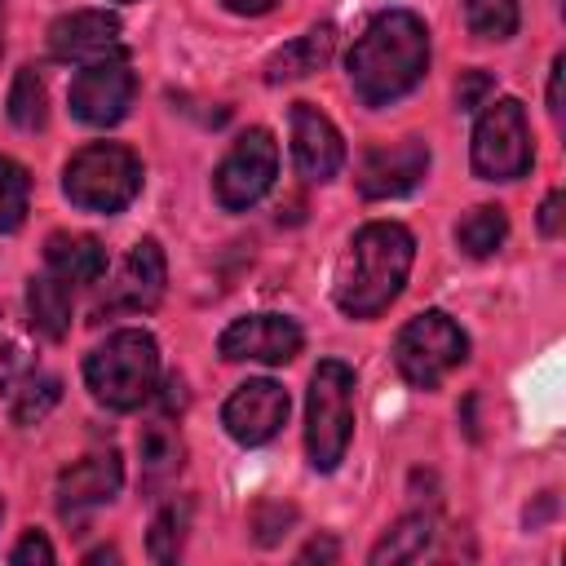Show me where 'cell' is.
Instances as JSON below:
<instances>
[{
  "instance_id": "cell-4",
  "label": "cell",
  "mask_w": 566,
  "mask_h": 566,
  "mask_svg": "<svg viewBox=\"0 0 566 566\" xmlns=\"http://www.w3.org/2000/svg\"><path fill=\"white\" fill-rule=\"evenodd\" d=\"M62 195L80 212L115 217L142 195V159L119 142H88L66 159Z\"/></svg>"
},
{
  "instance_id": "cell-36",
  "label": "cell",
  "mask_w": 566,
  "mask_h": 566,
  "mask_svg": "<svg viewBox=\"0 0 566 566\" xmlns=\"http://www.w3.org/2000/svg\"><path fill=\"white\" fill-rule=\"evenodd\" d=\"M84 562H119V553H115V548H97V553H88Z\"/></svg>"
},
{
  "instance_id": "cell-1",
  "label": "cell",
  "mask_w": 566,
  "mask_h": 566,
  "mask_svg": "<svg viewBox=\"0 0 566 566\" xmlns=\"http://www.w3.org/2000/svg\"><path fill=\"white\" fill-rule=\"evenodd\" d=\"M349 84L363 106L380 111L407 97L429 71V27L411 9L376 13L345 57Z\"/></svg>"
},
{
  "instance_id": "cell-18",
  "label": "cell",
  "mask_w": 566,
  "mask_h": 566,
  "mask_svg": "<svg viewBox=\"0 0 566 566\" xmlns=\"http://www.w3.org/2000/svg\"><path fill=\"white\" fill-rule=\"evenodd\" d=\"M44 270L53 279H62L71 292L75 287H88L106 274V248L93 239V234H71V230H57L49 234L44 243Z\"/></svg>"
},
{
  "instance_id": "cell-29",
  "label": "cell",
  "mask_w": 566,
  "mask_h": 566,
  "mask_svg": "<svg viewBox=\"0 0 566 566\" xmlns=\"http://www.w3.org/2000/svg\"><path fill=\"white\" fill-rule=\"evenodd\" d=\"M491 93H495L491 71H460V80H455V106L460 111H482Z\"/></svg>"
},
{
  "instance_id": "cell-17",
  "label": "cell",
  "mask_w": 566,
  "mask_h": 566,
  "mask_svg": "<svg viewBox=\"0 0 566 566\" xmlns=\"http://www.w3.org/2000/svg\"><path fill=\"white\" fill-rule=\"evenodd\" d=\"M336 53V27L332 22H318L301 35H292L287 44H279L270 57H265V84H292V80H305L314 71H323Z\"/></svg>"
},
{
  "instance_id": "cell-7",
  "label": "cell",
  "mask_w": 566,
  "mask_h": 566,
  "mask_svg": "<svg viewBox=\"0 0 566 566\" xmlns=\"http://www.w3.org/2000/svg\"><path fill=\"white\" fill-rule=\"evenodd\" d=\"M469 164L482 181H517L531 172L535 150H531L526 106L517 97H495L482 106V115L473 124Z\"/></svg>"
},
{
  "instance_id": "cell-10",
  "label": "cell",
  "mask_w": 566,
  "mask_h": 566,
  "mask_svg": "<svg viewBox=\"0 0 566 566\" xmlns=\"http://www.w3.org/2000/svg\"><path fill=\"white\" fill-rule=\"evenodd\" d=\"M305 345V332L287 314H243L217 336V354L226 363H292Z\"/></svg>"
},
{
  "instance_id": "cell-34",
  "label": "cell",
  "mask_w": 566,
  "mask_h": 566,
  "mask_svg": "<svg viewBox=\"0 0 566 566\" xmlns=\"http://www.w3.org/2000/svg\"><path fill=\"white\" fill-rule=\"evenodd\" d=\"M336 539H310L305 548H301V562H336Z\"/></svg>"
},
{
  "instance_id": "cell-5",
  "label": "cell",
  "mask_w": 566,
  "mask_h": 566,
  "mask_svg": "<svg viewBox=\"0 0 566 566\" xmlns=\"http://www.w3.org/2000/svg\"><path fill=\"white\" fill-rule=\"evenodd\" d=\"M354 438V367L323 358L305 389V455L314 473H332Z\"/></svg>"
},
{
  "instance_id": "cell-19",
  "label": "cell",
  "mask_w": 566,
  "mask_h": 566,
  "mask_svg": "<svg viewBox=\"0 0 566 566\" xmlns=\"http://www.w3.org/2000/svg\"><path fill=\"white\" fill-rule=\"evenodd\" d=\"M181 460H186V447H181V433L172 429V420H150V424L142 429V438H137L142 491H146V495H159L168 482H177Z\"/></svg>"
},
{
  "instance_id": "cell-27",
  "label": "cell",
  "mask_w": 566,
  "mask_h": 566,
  "mask_svg": "<svg viewBox=\"0 0 566 566\" xmlns=\"http://www.w3.org/2000/svg\"><path fill=\"white\" fill-rule=\"evenodd\" d=\"M27 208H31V177L18 159L0 155V234L18 230L27 221Z\"/></svg>"
},
{
  "instance_id": "cell-32",
  "label": "cell",
  "mask_w": 566,
  "mask_h": 566,
  "mask_svg": "<svg viewBox=\"0 0 566 566\" xmlns=\"http://www.w3.org/2000/svg\"><path fill=\"white\" fill-rule=\"evenodd\" d=\"M562 203H566L562 190H548L544 195V203H539V234L544 239H557L562 234Z\"/></svg>"
},
{
  "instance_id": "cell-26",
  "label": "cell",
  "mask_w": 566,
  "mask_h": 566,
  "mask_svg": "<svg viewBox=\"0 0 566 566\" xmlns=\"http://www.w3.org/2000/svg\"><path fill=\"white\" fill-rule=\"evenodd\" d=\"M464 22L478 40H513L517 35V0H464Z\"/></svg>"
},
{
  "instance_id": "cell-13",
  "label": "cell",
  "mask_w": 566,
  "mask_h": 566,
  "mask_svg": "<svg viewBox=\"0 0 566 566\" xmlns=\"http://www.w3.org/2000/svg\"><path fill=\"white\" fill-rule=\"evenodd\" d=\"M164 283H168V261H164V248L155 239H137L128 248V256L119 261V274L106 292V301L97 305V314H146L159 305L164 296Z\"/></svg>"
},
{
  "instance_id": "cell-24",
  "label": "cell",
  "mask_w": 566,
  "mask_h": 566,
  "mask_svg": "<svg viewBox=\"0 0 566 566\" xmlns=\"http://www.w3.org/2000/svg\"><path fill=\"white\" fill-rule=\"evenodd\" d=\"M4 115H9V124L22 128V133L44 128V119H49V93H44V80L35 75V66H22V71L13 75L9 97H4Z\"/></svg>"
},
{
  "instance_id": "cell-6",
  "label": "cell",
  "mask_w": 566,
  "mask_h": 566,
  "mask_svg": "<svg viewBox=\"0 0 566 566\" xmlns=\"http://www.w3.org/2000/svg\"><path fill=\"white\" fill-rule=\"evenodd\" d=\"M464 358H469V336L442 310H424L407 318L402 332L394 336V367L416 389H438Z\"/></svg>"
},
{
  "instance_id": "cell-28",
  "label": "cell",
  "mask_w": 566,
  "mask_h": 566,
  "mask_svg": "<svg viewBox=\"0 0 566 566\" xmlns=\"http://www.w3.org/2000/svg\"><path fill=\"white\" fill-rule=\"evenodd\" d=\"M292 517H296L292 504H261V509L252 513V539H256V544H279V535H287Z\"/></svg>"
},
{
  "instance_id": "cell-11",
  "label": "cell",
  "mask_w": 566,
  "mask_h": 566,
  "mask_svg": "<svg viewBox=\"0 0 566 566\" xmlns=\"http://www.w3.org/2000/svg\"><path fill=\"white\" fill-rule=\"evenodd\" d=\"M429 172V142L402 137L389 146H371L358 164V195L363 199H402Z\"/></svg>"
},
{
  "instance_id": "cell-8",
  "label": "cell",
  "mask_w": 566,
  "mask_h": 566,
  "mask_svg": "<svg viewBox=\"0 0 566 566\" xmlns=\"http://www.w3.org/2000/svg\"><path fill=\"white\" fill-rule=\"evenodd\" d=\"M279 177V142L270 128H248L234 137L226 159L212 172V195L226 212H248Z\"/></svg>"
},
{
  "instance_id": "cell-2",
  "label": "cell",
  "mask_w": 566,
  "mask_h": 566,
  "mask_svg": "<svg viewBox=\"0 0 566 566\" xmlns=\"http://www.w3.org/2000/svg\"><path fill=\"white\" fill-rule=\"evenodd\" d=\"M411 261H416V239H411L407 226H398V221H367L349 239V252L340 261L336 310L345 318H376L380 310H389L402 296Z\"/></svg>"
},
{
  "instance_id": "cell-38",
  "label": "cell",
  "mask_w": 566,
  "mask_h": 566,
  "mask_svg": "<svg viewBox=\"0 0 566 566\" xmlns=\"http://www.w3.org/2000/svg\"><path fill=\"white\" fill-rule=\"evenodd\" d=\"M0 513H4V504H0Z\"/></svg>"
},
{
  "instance_id": "cell-35",
  "label": "cell",
  "mask_w": 566,
  "mask_h": 566,
  "mask_svg": "<svg viewBox=\"0 0 566 566\" xmlns=\"http://www.w3.org/2000/svg\"><path fill=\"white\" fill-rule=\"evenodd\" d=\"M230 13H239V18H261V13H270L279 0H221Z\"/></svg>"
},
{
  "instance_id": "cell-23",
  "label": "cell",
  "mask_w": 566,
  "mask_h": 566,
  "mask_svg": "<svg viewBox=\"0 0 566 566\" xmlns=\"http://www.w3.org/2000/svg\"><path fill=\"white\" fill-rule=\"evenodd\" d=\"M509 239V212L500 203H478L455 221V243L464 256H491Z\"/></svg>"
},
{
  "instance_id": "cell-9",
  "label": "cell",
  "mask_w": 566,
  "mask_h": 566,
  "mask_svg": "<svg viewBox=\"0 0 566 566\" xmlns=\"http://www.w3.org/2000/svg\"><path fill=\"white\" fill-rule=\"evenodd\" d=\"M133 93H137V75L128 66V57L115 49V53L93 57V62H84L75 71L71 93H66V106L88 128H115L128 115Z\"/></svg>"
},
{
  "instance_id": "cell-16",
  "label": "cell",
  "mask_w": 566,
  "mask_h": 566,
  "mask_svg": "<svg viewBox=\"0 0 566 566\" xmlns=\"http://www.w3.org/2000/svg\"><path fill=\"white\" fill-rule=\"evenodd\" d=\"M119 49V18L106 9H75L53 18L49 27V53L57 62H93Z\"/></svg>"
},
{
  "instance_id": "cell-39",
  "label": "cell",
  "mask_w": 566,
  "mask_h": 566,
  "mask_svg": "<svg viewBox=\"0 0 566 566\" xmlns=\"http://www.w3.org/2000/svg\"><path fill=\"white\" fill-rule=\"evenodd\" d=\"M119 4H128V0H119Z\"/></svg>"
},
{
  "instance_id": "cell-30",
  "label": "cell",
  "mask_w": 566,
  "mask_h": 566,
  "mask_svg": "<svg viewBox=\"0 0 566 566\" xmlns=\"http://www.w3.org/2000/svg\"><path fill=\"white\" fill-rule=\"evenodd\" d=\"M22 367H31V354H27V340L0 318V380L18 376Z\"/></svg>"
},
{
  "instance_id": "cell-12",
  "label": "cell",
  "mask_w": 566,
  "mask_h": 566,
  "mask_svg": "<svg viewBox=\"0 0 566 566\" xmlns=\"http://www.w3.org/2000/svg\"><path fill=\"white\" fill-rule=\"evenodd\" d=\"M119 486H124V460H119L115 451H93V455L66 464V469L57 473L53 500H57L62 522L75 526V522H84L93 509L111 504Z\"/></svg>"
},
{
  "instance_id": "cell-14",
  "label": "cell",
  "mask_w": 566,
  "mask_h": 566,
  "mask_svg": "<svg viewBox=\"0 0 566 566\" xmlns=\"http://www.w3.org/2000/svg\"><path fill=\"white\" fill-rule=\"evenodd\" d=\"M287 420V389L274 380H243L226 407H221V424L239 447H261L270 442Z\"/></svg>"
},
{
  "instance_id": "cell-25",
  "label": "cell",
  "mask_w": 566,
  "mask_h": 566,
  "mask_svg": "<svg viewBox=\"0 0 566 566\" xmlns=\"http://www.w3.org/2000/svg\"><path fill=\"white\" fill-rule=\"evenodd\" d=\"M186 526H190V504L186 500H172L155 513L150 522V535H146V553L155 562H177L181 557V544H186Z\"/></svg>"
},
{
  "instance_id": "cell-33",
  "label": "cell",
  "mask_w": 566,
  "mask_h": 566,
  "mask_svg": "<svg viewBox=\"0 0 566 566\" xmlns=\"http://www.w3.org/2000/svg\"><path fill=\"white\" fill-rule=\"evenodd\" d=\"M562 75H566V57L557 53V57H553V71H548V115H553L557 124H562V111H566V106H562Z\"/></svg>"
},
{
  "instance_id": "cell-22",
  "label": "cell",
  "mask_w": 566,
  "mask_h": 566,
  "mask_svg": "<svg viewBox=\"0 0 566 566\" xmlns=\"http://www.w3.org/2000/svg\"><path fill=\"white\" fill-rule=\"evenodd\" d=\"M429 544H433V513H407V517H398V522L376 539V548L367 553V562H371V566H385V562H416V557L429 553Z\"/></svg>"
},
{
  "instance_id": "cell-31",
  "label": "cell",
  "mask_w": 566,
  "mask_h": 566,
  "mask_svg": "<svg viewBox=\"0 0 566 566\" xmlns=\"http://www.w3.org/2000/svg\"><path fill=\"white\" fill-rule=\"evenodd\" d=\"M57 553H53V544L40 535V531H27L18 544H13V553H9V562L13 566H31V562H53Z\"/></svg>"
},
{
  "instance_id": "cell-20",
  "label": "cell",
  "mask_w": 566,
  "mask_h": 566,
  "mask_svg": "<svg viewBox=\"0 0 566 566\" xmlns=\"http://www.w3.org/2000/svg\"><path fill=\"white\" fill-rule=\"evenodd\" d=\"M0 385H4V402H9L13 424H40L57 407V398H62V380L53 371L35 367V363L22 367L18 376L0 380Z\"/></svg>"
},
{
  "instance_id": "cell-37",
  "label": "cell",
  "mask_w": 566,
  "mask_h": 566,
  "mask_svg": "<svg viewBox=\"0 0 566 566\" xmlns=\"http://www.w3.org/2000/svg\"><path fill=\"white\" fill-rule=\"evenodd\" d=\"M0 49H4V0H0Z\"/></svg>"
},
{
  "instance_id": "cell-3",
  "label": "cell",
  "mask_w": 566,
  "mask_h": 566,
  "mask_svg": "<svg viewBox=\"0 0 566 566\" xmlns=\"http://www.w3.org/2000/svg\"><path fill=\"white\" fill-rule=\"evenodd\" d=\"M88 394L111 411H137L159 385V345L142 327H119L84 358Z\"/></svg>"
},
{
  "instance_id": "cell-15",
  "label": "cell",
  "mask_w": 566,
  "mask_h": 566,
  "mask_svg": "<svg viewBox=\"0 0 566 566\" xmlns=\"http://www.w3.org/2000/svg\"><path fill=\"white\" fill-rule=\"evenodd\" d=\"M292 159H296V172L305 181H332L340 168H345V137L340 128L314 106V102H296L292 115Z\"/></svg>"
},
{
  "instance_id": "cell-21",
  "label": "cell",
  "mask_w": 566,
  "mask_h": 566,
  "mask_svg": "<svg viewBox=\"0 0 566 566\" xmlns=\"http://www.w3.org/2000/svg\"><path fill=\"white\" fill-rule=\"evenodd\" d=\"M27 318L44 340H62L71 332V287L62 279H53L49 270L31 274L27 279Z\"/></svg>"
}]
</instances>
